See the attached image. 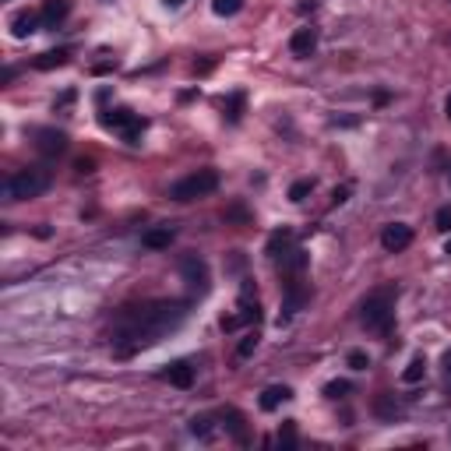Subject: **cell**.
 Masks as SVG:
<instances>
[{"label":"cell","mask_w":451,"mask_h":451,"mask_svg":"<svg viewBox=\"0 0 451 451\" xmlns=\"http://www.w3.org/2000/svg\"><path fill=\"white\" fill-rule=\"evenodd\" d=\"M187 314H190V303H183V300H148V303L124 307L113 321L116 357H131L145 346H156L159 339H166L170 332L180 328Z\"/></svg>","instance_id":"obj_1"},{"label":"cell","mask_w":451,"mask_h":451,"mask_svg":"<svg viewBox=\"0 0 451 451\" xmlns=\"http://www.w3.org/2000/svg\"><path fill=\"white\" fill-rule=\"evenodd\" d=\"M395 303H398V286H377L363 296L360 321L374 335H391L395 328Z\"/></svg>","instance_id":"obj_2"},{"label":"cell","mask_w":451,"mask_h":451,"mask_svg":"<svg viewBox=\"0 0 451 451\" xmlns=\"http://www.w3.org/2000/svg\"><path fill=\"white\" fill-rule=\"evenodd\" d=\"M53 183V173L46 166H28V170H18L4 180V194L7 201H32L39 194H46Z\"/></svg>","instance_id":"obj_3"},{"label":"cell","mask_w":451,"mask_h":451,"mask_svg":"<svg viewBox=\"0 0 451 451\" xmlns=\"http://www.w3.org/2000/svg\"><path fill=\"white\" fill-rule=\"evenodd\" d=\"M219 190V173L215 170H197V173H190V177H183L170 187V197L173 201H197V197H208V194H215Z\"/></svg>","instance_id":"obj_4"},{"label":"cell","mask_w":451,"mask_h":451,"mask_svg":"<svg viewBox=\"0 0 451 451\" xmlns=\"http://www.w3.org/2000/svg\"><path fill=\"white\" fill-rule=\"evenodd\" d=\"M180 275H183V282H187V289H190V293H197V296H205V293L212 289V271H208V261H205V258H197V254H183V258H180Z\"/></svg>","instance_id":"obj_5"},{"label":"cell","mask_w":451,"mask_h":451,"mask_svg":"<svg viewBox=\"0 0 451 451\" xmlns=\"http://www.w3.org/2000/svg\"><path fill=\"white\" fill-rule=\"evenodd\" d=\"M310 300V289L303 286V278H289L286 282V300H282V314H278V325H286L303 303Z\"/></svg>","instance_id":"obj_6"},{"label":"cell","mask_w":451,"mask_h":451,"mask_svg":"<svg viewBox=\"0 0 451 451\" xmlns=\"http://www.w3.org/2000/svg\"><path fill=\"white\" fill-rule=\"evenodd\" d=\"M413 244V226H406V222H388L384 229H381V247L388 251V254H398V251H406Z\"/></svg>","instance_id":"obj_7"},{"label":"cell","mask_w":451,"mask_h":451,"mask_svg":"<svg viewBox=\"0 0 451 451\" xmlns=\"http://www.w3.org/2000/svg\"><path fill=\"white\" fill-rule=\"evenodd\" d=\"M36 148H39L46 159L64 156V152H67V134H64V131H53V127H39V131H36Z\"/></svg>","instance_id":"obj_8"},{"label":"cell","mask_w":451,"mask_h":451,"mask_svg":"<svg viewBox=\"0 0 451 451\" xmlns=\"http://www.w3.org/2000/svg\"><path fill=\"white\" fill-rule=\"evenodd\" d=\"M39 21H43V14H36V11H28V7H21V11H14L11 14V36L14 39H28L32 32H39Z\"/></svg>","instance_id":"obj_9"},{"label":"cell","mask_w":451,"mask_h":451,"mask_svg":"<svg viewBox=\"0 0 451 451\" xmlns=\"http://www.w3.org/2000/svg\"><path fill=\"white\" fill-rule=\"evenodd\" d=\"M289 50H293V57H310L314 50H317V28H310V25H303V28H296L293 32V39H289Z\"/></svg>","instance_id":"obj_10"},{"label":"cell","mask_w":451,"mask_h":451,"mask_svg":"<svg viewBox=\"0 0 451 451\" xmlns=\"http://www.w3.org/2000/svg\"><path fill=\"white\" fill-rule=\"evenodd\" d=\"M307 268V251H300V247H289L282 258H278V271H282V278L289 282V278H300Z\"/></svg>","instance_id":"obj_11"},{"label":"cell","mask_w":451,"mask_h":451,"mask_svg":"<svg viewBox=\"0 0 451 451\" xmlns=\"http://www.w3.org/2000/svg\"><path fill=\"white\" fill-rule=\"evenodd\" d=\"M134 120H138V113H131L127 106H116V109H102V116H99V124H102L106 131H127Z\"/></svg>","instance_id":"obj_12"},{"label":"cell","mask_w":451,"mask_h":451,"mask_svg":"<svg viewBox=\"0 0 451 451\" xmlns=\"http://www.w3.org/2000/svg\"><path fill=\"white\" fill-rule=\"evenodd\" d=\"M293 398V388L289 384H268L265 391H261V398H258V406L265 409V413H275L282 402H289Z\"/></svg>","instance_id":"obj_13"},{"label":"cell","mask_w":451,"mask_h":451,"mask_svg":"<svg viewBox=\"0 0 451 451\" xmlns=\"http://www.w3.org/2000/svg\"><path fill=\"white\" fill-rule=\"evenodd\" d=\"M222 423H226V430L233 434L237 445H247V441H251V434H247V420H244L240 409H222Z\"/></svg>","instance_id":"obj_14"},{"label":"cell","mask_w":451,"mask_h":451,"mask_svg":"<svg viewBox=\"0 0 451 451\" xmlns=\"http://www.w3.org/2000/svg\"><path fill=\"white\" fill-rule=\"evenodd\" d=\"M71 14V0H46L43 4V28H57Z\"/></svg>","instance_id":"obj_15"},{"label":"cell","mask_w":451,"mask_h":451,"mask_svg":"<svg viewBox=\"0 0 451 451\" xmlns=\"http://www.w3.org/2000/svg\"><path fill=\"white\" fill-rule=\"evenodd\" d=\"M173 237H177L173 226H156V229H148V233L141 237V244H145L148 251H166V247L173 244Z\"/></svg>","instance_id":"obj_16"},{"label":"cell","mask_w":451,"mask_h":451,"mask_svg":"<svg viewBox=\"0 0 451 451\" xmlns=\"http://www.w3.org/2000/svg\"><path fill=\"white\" fill-rule=\"evenodd\" d=\"M163 377H166L170 384H177V388H190V384H194V366L177 360V363H170V366L163 370Z\"/></svg>","instance_id":"obj_17"},{"label":"cell","mask_w":451,"mask_h":451,"mask_svg":"<svg viewBox=\"0 0 451 451\" xmlns=\"http://www.w3.org/2000/svg\"><path fill=\"white\" fill-rule=\"evenodd\" d=\"M289 247H293V229H275L268 237V244H265V254H268L271 261H278Z\"/></svg>","instance_id":"obj_18"},{"label":"cell","mask_w":451,"mask_h":451,"mask_svg":"<svg viewBox=\"0 0 451 451\" xmlns=\"http://www.w3.org/2000/svg\"><path fill=\"white\" fill-rule=\"evenodd\" d=\"M71 60V50H46L36 57V71H53V67H64Z\"/></svg>","instance_id":"obj_19"},{"label":"cell","mask_w":451,"mask_h":451,"mask_svg":"<svg viewBox=\"0 0 451 451\" xmlns=\"http://www.w3.org/2000/svg\"><path fill=\"white\" fill-rule=\"evenodd\" d=\"M374 413H377L381 420H398V416H402V406L395 402V395H377Z\"/></svg>","instance_id":"obj_20"},{"label":"cell","mask_w":451,"mask_h":451,"mask_svg":"<svg viewBox=\"0 0 451 451\" xmlns=\"http://www.w3.org/2000/svg\"><path fill=\"white\" fill-rule=\"evenodd\" d=\"M244 106H247V95H244V92H233V95L222 102V109H226V120H229V124H240V116H244Z\"/></svg>","instance_id":"obj_21"},{"label":"cell","mask_w":451,"mask_h":451,"mask_svg":"<svg viewBox=\"0 0 451 451\" xmlns=\"http://www.w3.org/2000/svg\"><path fill=\"white\" fill-rule=\"evenodd\" d=\"M187 430H190L197 441H212V438H215V420H212V416H194Z\"/></svg>","instance_id":"obj_22"},{"label":"cell","mask_w":451,"mask_h":451,"mask_svg":"<svg viewBox=\"0 0 451 451\" xmlns=\"http://www.w3.org/2000/svg\"><path fill=\"white\" fill-rule=\"evenodd\" d=\"M423 377H427V357H413L409 366L402 370V381H406V384H420Z\"/></svg>","instance_id":"obj_23"},{"label":"cell","mask_w":451,"mask_h":451,"mask_svg":"<svg viewBox=\"0 0 451 451\" xmlns=\"http://www.w3.org/2000/svg\"><path fill=\"white\" fill-rule=\"evenodd\" d=\"M275 441H278V448L282 451L296 448V420H286V423L278 427V438H275Z\"/></svg>","instance_id":"obj_24"},{"label":"cell","mask_w":451,"mask_h":451,"mask_svg":"<svg viewBox=\"0 0 451 451\" xmlns=\"http://www.w3.org/2000/svg\"><path fill=\"white\" fill-rule=\"evenodd\" d=\"M226 222H237V226H251V222H254V215H251L244 205H229V208H226Z\"/></svg>","instance_id":"obj_25"},{"label":"cell","mask_w":451,"mask_h":451,"mask_svg":"<svg viewBox=\"0 0 451 451\" xmlns=\"http://www.w3.org/2000/svg\"><path fill=\"white\" fill-rule=\"evenodd\" d=\"M240 7H244V0H212V11L219 18H233V14H240Z\"/></svg>","instance_id":"obj_26"},{"label":"cell","mask_w":451,"mask_h":451,"mask_svg":"<svg viewBox=\"0 0 451 451\" xmlns=\"http://www.w3.org/2000/svg\"><path fill=\"white\" fill-rule=\"evenodd\" d=\"M310 190H314V180H296L293 187H289V201H296V205H300V201H307V194H310Z\"/></svg>","instance_id":"obj_27"},{"label":"cell","mask_w":451,"mask_h":451,"mask_svg":"<svg viewBox=\"0 0 451 451\" xmlns=\"http://www.w3.org/2000/svg\"><path fill=\"white\" fill-rule=\"evenodd\" d=\"M349 391H353L349 381H332V384H325V395H328V398H346Z\"/></svg>","instance_id":"obj_28"},{"label":"cell","mask_w":451,"mask_h":451,"mask_svg":"<svg viewBox=\"0 0 451 451\" xmlns=\"http://www.w3.org/2000/svg\"><path fill=\"white\" fill-rule=\"evenodd\" d=\"M434 229L451 233V205H441V208H438V215H434Z\"/></svg>","instance_id":"obj_29"},{"label":"cell","mask_w":451,"mask_h":451,"mask_svg":"<svg viewBox=\"0 0 451 451\" xmlns=\"http://www.w3.org/2000/svg\"><path fill=\"white\" fill-rule=\"evenodd\" d=\"M258 349V332H251V335H244V342H240V349H237V357L240 360H247L251 353Z\"/></svg>","instance_id":"obj_30"},{"label":"cell","mask_w":451,"mask_h":451,"mask_svg":"<svg viewBox=\"0 0 451 451\" xmlns=\"http://www.w3.org/2000/svg\"><path fill=\"white\" fill-rule=\"evenodd\" d=\"M346 363H349L353 370H366V366H370V357H366L363 349H349V357H346Z\"/></svg>","instance_id":"obj_31"},{"label":"cell","mask_w":451,"mask_h":451,"mask_svg":"<svg viewBox=\"0 0 451 451\" xmlns=\"http://www.w3.org/2000/svg\"><path fill=\"white\" fill-rule=\"evenodd\" d=\"M349 194H353V183L335 187V190H332V205H346V201H349Z\"/></svg>","instance_id":"obj_32"},{"label":"cell","mask_w":451,"mask_h":451,"mask_svg":"<svg viewBox=\"0 0 451 451\" xmlns=\"http://www.w3.org/2000/svg\"><path fill=\"white\" fill-rule=\"evenodd\" d=\"M237 328H244V317H240V314H229V317H222V332H237Z\"/></svg>","instance_id":"obj_33"},{"label":"cell","mask_w":451,"mask_h":451,"mask_svg":"<svg viewBox=\"0 0 451 451\" xmlns=\"http://www.w3.org/2000/svg\"><path fill=\"white\" fill-rule=\"evenodd\" d=\"M71 102H75V92L67 89V92H64V95H60V99H57V102H53V109H67Z\"/></svg>","instance_id":"obj_34"},{"label":"cell","mask_w":451,"mask_h":451,"mask_svg":"<svg viewBox=\"0 0 451 451\" xmlns=\"http://www.w3.org/2000/svg\"><path fill=\"white\" fill-rule=\"evenodd\" d=\"M75 170H78V173H92V170H95V163H92V159H78V163H75Z\"/></svg>","instance_id":"obj_35"},{"label":"cell","mask_w":451,"mask_h":451,"mask_svg":"<svg viewBox=\"0 0 451 451\" xmlns=\"http://www.w3.org/2000/svg\"><path fill=\"white\" fill-rule=\"evenodd\" d=\"M212 71V60H201V64H194V75H208Z\"/></svg>","instance_id":"obj_36"},{"label":"cell","mask_w":451,"mask_h":451,"mask_svg":"<svg viewBox=\"0 0 451 451\" xmlns=\"http://www.w3.org/2000/svg\"><path fill=\"white\" fill-rule=\"evenodd\" d=\"M163 4H166L170 11H177V7H183V0H163Z\"/></svg>","instance_id":"obj_37"},{"label":"cell","mask_w":451,"mask_h":451,"mask_svg":"<svg viewBox=\"0 0 451 451\" xmlns=\"http://www.w3.org/2000/svg\"><path fill=\"white\" fill-rule=\"evenodd\" d=\"M445 374L451 377V353H445Z\"/></svg>","instance_id":"obj_38"},{"label":"cell","mask_w":451,"mask_h":451,"mask_svg":"<svg viewBox=\"0 0 451 451\" xmlns=\"http://www.w3.org/2000/svg\"><path fill=\"white\" fill-rule=\"evenodd\" d=\"M445 116H448V120H451V95H448V99H445Z\"/></svg>","instance_id":"obj_39"},{"label":"cell","mask_w":451,"mask_h":451,"mask_svg":"<svg viewBox=\"0 0 451 451\" xmlns=\"http://www.w3.org/2000/svg\"><path fill=\"white\" fill-rule=\"evenodd\" d=\"M445 254H451V240H448V247H445Z\"/></svg>","instance_id":"obj_40"}]
</instances>
